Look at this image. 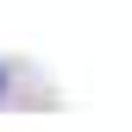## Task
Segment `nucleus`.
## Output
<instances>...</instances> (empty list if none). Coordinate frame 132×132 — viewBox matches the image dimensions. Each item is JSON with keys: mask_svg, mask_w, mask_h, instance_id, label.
<instances>
[{"mask_svg": "<svg viewBox=\"0 0 132 132\" xmlns=\"http://www.w3.org/2000/svg\"><path fill=\"white\" fill-rule=\"evenodd\" d=\"M0 88H6V69H0Z\"/></svg>", "mask_w": 132, "mask_h": 132, "instance_id": "obj_1", "label": "nucleus"}]
</instances>
